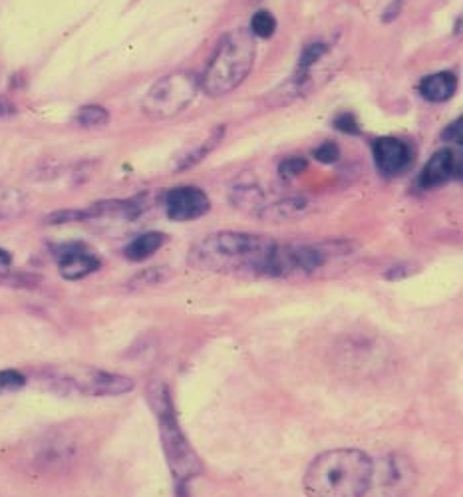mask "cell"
Wrapping results in <instances>:
<instances>
[{"mask_svg": "<svg viewBox=\"0 0 463 497\" xmlns=\"http://www.w3.org/2000/svg\"><path fill=\"white\" fill-rule=\"evenodd\" d=\"M279 243L267 235L245 231H215L205 235L187 253L195 271L233 277H267L273 253Z\"/></svg>", "mask_w": 463, "mask_h": 497, "instance_id": "1", "label": "cell"}, {"mask_svg": "<svg viewBox=\"0 0 463 497\" xmlns=\"http://www.w3.org/2000/svg\"><path fill=\"white\" fill-rule=\"evenodd\" d=\"M374 461L356 448L318 454L304 471V490L314 497H362L370 490Z\"/></svg>", "mask_w": 463, "mask_h": 497, "instance_id": "2", "label": "cell"}, {"mask_svg": "<svg viewBox=\"0 0 463 497\" xmlns=\"http://www.w3.org/2000/svg\"><path fill=\"white\" fill-rule=\"evenodd\" d=\"M148 400L158 419L163 454L175 481V492L178 495H187V483L203 473L201 458L197 456L190 440L183 434L168 384L151 382L148 388Z\"/></svg>", "mask_w": 463, "mask_h": 497, "instance_id": "3", "label": "cell"}, {"mask_svg": "<svg viewBox=\"0 0 463 497\" xmlns=\"http://www.w3.org/2000/svg\"><path fill=\"white\" fill-rule=\"evenodd\" d=\"M257 57V38L251 30H233L217 44L213 58L201 76V92L209 98H221L249 78Z\"/></svg>", "mask_w": 463, "mask_h": 497, "instance_id": "4", "label": "cell"}, {"mask_svg": "<svg viewBox=\"0 0 463 497\" xmlns=\"http://www.w3.org/2000/svg\"><path fill=\"white\" fill-rule=\"evenodd\" d=\"M356 245L348 239H326L318 243L277 245L273 253L267 277L273 279H311L334 263L355 255Z\"/></svg>", "mask_w": 463, "mask_h": 497, "instance_id": "5", "label": "cell"}, {"mask_svg": "<svg viewBox=\"0 0 463 497\" xmlns=\"http://www.w3.org/2000/svg\"><path fill=\"white\" fill-rule=\"evenodd\" d=\"M52 390L60 394H80L92 398L124 396L136 388V382L118 372H108L87 364H68L46 370Z\"/></svg>", "mask_w": 463, "mask_h": 497, "instance_id": "6", "label": "cell"}, {"mask_svg": "<svg viewBox=\"0 0 463 497\" xmlns=\"http://www.w3.org/2000/svg\"><path fill=\"white\" fill-rule=\"evenodd\" d=\"M200 92V76L191 70H175L153 82L141 99V109L151 119H171L183 114Z\"/></svg>", "mask_w": 463, "mask_h": 497, "instance_id": "7", "label": "cell"}, {"mask_svg": "<svg viewBox=\"0 0 463 497\" xmlns=\"http://www.w3.org/2000/svg\"><path fill=\"white\" fill-rule=\"evenodd\" d=\"M372 461L374 468L368 493L374 492L376 495H400L414 485L416 468L410 458L402 454H390L388 458Z\"/></svg>", "mask_w": 463, "mask_h": 497, "instance_id": "8", "label": "cell"}, {"mask_svg": "<svg viewBox=\"0 0 463 497\" xmlns=\"http://www.w3.org/2000/svg\"><path fill=\"white\" fill-rule=\"evenodd\" d=\"M163 205L165 215L171 221H178V223L201 219L211 209V202H209L207 193L193 185L173 187V190L163 195Z\"/></svg>", "mask_w": 463, "mask_h": 497, "instance_id": "9", "label": "cell"}, {"mask_svg": "<svg viewBox=\"0 0 463 497\" xmlns=\"http://www.w3.org/2000/svg\"><path fill=\"white\" fill-rule=\"evenodd\" d=\"M57 261L60 277L66 281H82L100 271V257L87 249L84 243H66L57 249Z\"/></svg>", "mask_w": 463, "mask_h": 497, "instance_id": "10", "label": "cell"}, {"mask_svg": "<svg viewBox=\"0 0 463 497\" xmlns=\"http://www.w3.org/2000/svg\"><path fill=\"white\" fill-rule=\"evenodd\" d=\"M372 158L376 168L386 178H396L404 173L412 163V150L400 138L384 136L372 143Z\"/></svg>", "mask_w": 463, "mask_h": 497, "instance_id": "11", "label": "cell"}, {"mask_svg": "<svg viewBox=\"0 0 463 497\" xmlns=\"http://www.w3.org/2000/svg\"><path fill=\"white\" fill-rule=\"evenodd\" d=\"M459 173L461 161L449 148H444L437 150L434 156L427 160L420 173V180H417V185H420L422 190H434V187H439L454 178H459Z\"/></svg>", "mask_w": 463, "mask_h": 497, "instance_id": "12", "label": "cell"}, {"mask_svg": "<svg viewBox=\"0 0 463 497\" xmlns=\"http://www.w3.org/2000/svg\"><path fill=\"white\" fill-rule=\"evenodd\" d=\"M314 82H316V76L313 70H296L289 80H284L281 86L274 88L271 94H267L264 102H267L271 108L289 106L296 102V99L311 94L314 90Z\"/></svg>", "mask_w": 463, "mask_h": 497, "instance_id": "13", "label": "cell"}, {"mask_svg": "<svg viewBox=\"0 0 463 497\" xmlns=\"http://www.w3.org/2000/svg\"><path fill=\"white\" fill-rule=\"evenodd\" d=\"M313 212V199L306 195H291L281 197L274 203H264V207L257 213L259 219L271 221V223H284V221L299 219Z\"/></svg>", "mask_w": 463, "mask_h": 497, "instance_id": "14", "label": "cell"}, {"mask_svg": "<svg viewBox=\"0 0 463 497\" xmlns=\"http://www.w3.org/2000/svg\"><path fill=\"white\" fill-rule=\"evenodd\" d=\"M458 88V78L454 72L444 70L429 74L420 82V96L429 104H444L454 98Z\"/></svg>", "mask_w": 463, "mask_h": 497, "instance_id": "15", "label": "cell"}, {"mask_svg": "<svg viewBox=\"0 0 463 497\" xmlns=\"http://www.w3.org/2000/svg\"><path fill=\"white\" fill-rule=\"evenodd\" d=\"M229 202L233 203L239 212L257 215L264 207V203H267V195H264L262 187H259L255 181H242L229 192Z\"/></svg>", "mask_w": 463, "mask_h": 497, "instance_id": "16", "label": "cell"}, {"mask_svg": "<svg viewBox=\"0 0 463 497\" xmlns=\"http://www.w3.org/2000/svg\"><path fill=\"white\" fill-rule=\"evenodd\" d=\"M168 243V235L159 233V231H148V233L138 235L134 241H129L124 249V257L131 263L148 261L151 255Z\"/></svg>", "mask_w": 463, "mask_h": 497, "instance_id": "17", "label": "cell"}, {"mask_svg": "<svg viewBox=\"0 0 463 497\" xmlns=\"http://www.w3.org/2000/svg\"><path fill=\"white\" fill-rule=\"evenodd\" d=\"M223 136H225V126H217L213 131H209L203 141L197 143V146H193L190 151L183 153V156L178 160L175 171L191 170V168H195L197 163H201L209 156V153H211L219 146V143H221Z\"/></svg>", "mask_w": 463, "mask_h": 497, "instance_id": "18", "label": "cell"}, {"mask_svg": "<svg viewBox=\"0 0 463 497\" xmlns=\"http://www.w3.org/2000/svg\"><path fill=\"white\" fill-rule=\"evenodd\" d=\"M76 124L86 129H100L106 128L109 124V112L102 106H84L78 109V114H76Z\"/></svg>", "mask_w": 463, "mask_h": 497, "instance_id": "19", "label": "cell"}, {"mask_svg": "<svg viewBox=\"0 0 463 497\" xmlns=\"http://www.w3.org/2000/svg\"><path fill=\"white\" fill-rule=\"evenodd\" d=\"M251 35L261 40H269L277 32V18L269 10H259L251 20Z\"/></svg>", "mask_w": 463, "mask_h": 497, "instance_id": "20", "label": "cell"}, {"mask_svg": "<svg viewBox=\"0 0 463 497\" xmlns=\"http://www.w3.org/2000/svg\"><path fill=\"white\" fill-rule=\"evenodd\" d=\"M170 279V269L163 267H151L139 271L136 277H131L129 289H146V286H156Z\"/></svg>", "mask_w": 463, "mask_h": 497, "instance_id": "21", "label": "cell"}, {"mask_svg": "<svg viewBox=\"0 0 463 497\" xmlns=\"http://www.w3.org/2000/svg\"><path fill=\"white\" fill-rule=\"evenodd\" d=\"M326 52H328V47H326L324 42L308 44V47L301 54L299 66H296V70H313L314 66L326 57Z\"/></svg>", "mask_w": 463, "mask_h": 497, "instance_id": "22", "label": "cell"}, {"mask_svg": "<svg viewBox=\"0 0 463 497\" xmlns=\"http://www.w3.org/2000/svg\"><path fill=\"white\" fill-rule=\"evenodd\" d=\"M26 377L16 368L0 370V394H13L26 386Z\"/></svg>", "mask_w": 463, "mask_h": 497, "instance_id": "23", "label": "cell"}, {"mask_svg": "<svg viewBox=\"0 0 463 497\" xmlns=\"http://www.w3.org/2000/svg\"><path fill=\"white\" fill-rule=\"evenodd\" d=\"M308 170V160L294 156V158H286L279 163V175L283 180H294L303 175Z\"/></svg>", "mask_w": 463, "mask_h": 497, "instance_id": "24", "label": "cell"}, {"mask_svg": "<svg viewBox=\"0 0 463 497\" xmlns=\"http://www.w3.org/2000/svg\"><path fill=\"white\" fill-rule=\"evenodd\" d=\"M333 126L334 129L343 131V134H348V136H360L362 134V128H360V121L356 118L355 112H340L334 116L333 119Z\"/></svg>", "mask_w": 463, "mask_h": 497, "instance_id": "25", "label": "cell"}, {"mask_svg": "<svg viewBox=\"0 0 463 497\" xmlns=\"http://www.w3.org/2000/svg\"><path fill=\"white\" fill-rule=\"evenodd\" d=\"M313 158L318 161V163H324V165H333L340 160V148L336 146L334 141H323L321 146H318L314 151H313Z\"/></svg>", "mask_w": 463, "mask_h": 497, "instance_id": "26", "label": "cell"}, {"mask_svg": "<svg viewBox=\"0 0 463 497\" xmlns=\"http://www.w3.org/2000/svg\"><path fill=\"white\" fill-rule=\"evenodd\" d=\"M20 209H22V203H20L18 195L10 193V192H0V219L18 213Z\"/></svg>", "mask_w": 463, "mask_h": 497, "instance_id": "27", "label": "cell"}, {"mask_svg": "<svg viewBox=\"0 0 463 497\" xmlns=\"http://www.w3.org/2000/svg\"><path fill=\"white\" fill-rule=\"evenodd\" d=\"M442 140L448 141V143H458V146H461L463 141V128H461V118H458L454 124H449L444 134H442Z\"/></svg>", "mask_w": 463, "mask_h": 497, "instance_id": "28", "label": "cell"}, {"mask_svg": "<svg viewBox=\"0 0 463 497\" xmlns=\"http://www.w3.org/2000/svg\"><path fill=\"white\" fill-rule=\"evenodd\" d=\"M414 271H416V269L410 267V264H398V267L388 269V273H386V279H390V281L406 279V277H410V274H412Z\"/></svg>", "mask_w": 463, "mask_h": 497, "instance_id": "29", "label": "cell"}, {"mask_svg": "<svg viewBox=\"0 0 463 497\" xmlns=\"http://www.w3.org/2000/svg\"><path fill=\"white\" fill-rule=\"evenodd\" d=\"M13 269V255L6 249L0 247V277H6V274Z\"/></svg>", "mask_w": 463, "mask_h": 497, "instance_id": "30", "label": "cell"}, {"mask_svg": "<svg viewBox=\"0 0 463 497\" xmlns=\"http://www.w3.org/2000/svg\"><path fill=\"white\" fill-rule=\"evenodd\" d=\"M252 3H261V0H252Z\"/></svg>", "mask_w": 463, "mask_h": 497, "instance_id": "31", "label": "cell"}]
</instances>
